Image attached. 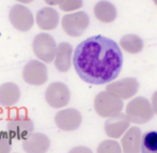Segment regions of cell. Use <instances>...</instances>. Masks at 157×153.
<instances>
[{
  "label": "cell",
  "instance_id": "obj_1",
  "mask_svg": "<svg viewBox=\"0 0 157 153\" xmlns=\"http://www.w3.org/2000/svg\"><path fill=\"white\" fill-rule=\"evenodd\" d=\"M74 68L83 81L104 85L119 76L123 65V56L119 45L103 35L88 37L75 49Z\"/></svg>",
  "mask_w": 157,
  "mask_h": 153
},
{
  "label": "cell",
  "instance_id": "obj_2",
  "mask_svg": "<svg viewBox=\"0 0 157 153\" xmlns=\"http://www.w3.org/2000/svg\"><path fill=\"white\" fill-rule=\"evenodd\" d=\"M123 103L120 97L111 92H101L95 96L94 108L101 117H110L119 114L122 110Z\"/></svg>",
  "mask_w": 157,
  "mask_h": 153
},
{
  "label": "cell",
  "instance_id": "obj_3",
  "mask_svg": "<svg viewBox=\"0 0 157 153\" xmlns=\"http://www.w3.org/2000/svg\"><path fill=\"white\" fill-rule=\"evenodd\" d=\"M57 45L54 37L47 33H40L34 37L32 49L34 55L41 61L50 63L57 54Z\"/></svg>",
  "mask_w": 157,
  "mask_h": 153
},
{
  "label": "cell",
  "instance_id": "obj_4",
  "mask_svg": "<svg viewBox=\"0 0 157 153\" xmlns=\"http://www.w3.org/2000/svg\"><path fill=\"white\" fill-rule=\"evenodd\" d=\"M126 115L134 123H145L151 120L153 110L149 101L144 97H136L126 107Z\"/></svg>",
  "mask_w": 157,
  "mask_h": 153
},
{
  "label": "cell",
  "instance_id": "obj_5",
  "mask_svg": "<svg viewBox=\"0 0 157 153\" xmlns=\"http://www.w3.org/2000/svg\"><path fill=\"white\" fill-rule=\"evenodd\" d=\"M89 26V17L85 12H76L64 15L62 18V29L70 37H79Z\"/></svg>",
  "mask_w": 157,
  "mask_h": 153
},
{
  "label": "cell",
  "instance_id": "obj_6",
  "mask_svg": "<svg viewBox=\"0 0 157 153\" xmlns=\"http://www.w3.org/2000/svg\"><path fill=\"white\" fill-rule=\"evenodd\" d=\"M71 93L67 86L63 83H52L45 91V100L52 108H61L68 104Z\"/></svg>",
  "mask_w": 157,
  "mask_h": 153
},
{
  "label": "cell",
  "instance_id": "obj_7",
  "mask_svg": "<svg viewBox=\"0 0 157 153\" xmlns=\"http://www.w3.org/2000/svg\"><path fill=\"white\" fill-rule=\"evenodd\" d=\"M23 78L29 85L42 86L47 81V68L44 63L37 60H31L23 70Z\"/></svg>",
  "mask_w": 157,
  "mask_h": 153
},
{
  "label": "cell",
  "instance_id": "obj_8",
  "mask_svg": "<svg viewBox=\"0 0 157 153\" xmlns=\"http://www.w3.org/2000/svg\"><path fill=\"white\" fill-rule=\"evenodd\" d=\"M33 122L25 115H17L10 119L6 124V130L12 138L24 140L33 132Z\"/></svg>",
  "mask_w": 157,
  "mask_h": 153
},
{
  "label": "cell",
  "instance_id": "obj_9",
  "mask_svg": "<svg viewBox=\"0 0 157 153\" xmlns=\"http://www.w3.org/2000/svg\"><path fill=\"white\" fill-rule=\"evenodd\" d=\"M9 19H10L13 27L18 31H21V32L29 31L32 28L33 23H34V19H33L32 13L30 12V10L21 4H16L11 9Z\"/></svg>",
  "mask_w": 157,
  "mask_h": 153
},
{
  "label": "cell",
  "instance_id": "obj_10",
  "mask_svg": "<svg viewBox=\"0 0 157 153\" xmlns=\"http://www.w3.org/2000/svg\"><path fill=\"white\" fill-rule=\"evenodd\" d=\"M55 122L60 130L64 132H72L79 128L81 123V115L78 110L67 108L56 114Z\"/></svg>",
  "mask_w": 157,
  "mask_h": 153
},
{
  "label": "cell",
  "instance_id": "obj_11",
  "mask_svg": "<svg viewBox=\"0 0 157 153\" xmlns=\"http://www.w3.org/2000/svg\"><path fill=\"white\" fill-rule=\"evenodd\" d=\"M50 141L46 135L31 133L23 140V150L28 153H43L49 149Z\"/></svg>",
  "mask_w": 157,
  "mask_h": 153
},
{
  "label": "cell",
  "instance_id": "obj_12",
  "mask_svg": "<svg viewBox=\"0 0 157 153\" xmlns=\"http://www.w3.org/2000/svg\"><path fill=\"white\" fill-rule=\"evenodd\" d=\"M138 89V83L134 78H125L121 81L112 83L107 86V91L121 97V99H129L135 94Z\"/></svg>",
  "mask_w": 157,
  "mask_h": 153
},
{
  "label": "cell",
  "instance_id": "obj_13",
  "mask_svg": "<svg viewBox=\"0 0 157 153\" xmlns=\"http://www.w3.org/2000/svg\"><path fill=\"white\" fill-rule=\"evenodd\" d=\"M129 125V119L127 116L117 114L112 116L107 122L105 123L106 134L112 138H118L126 131V128Z\"/></svg>",
  "mask_w": 157,
  "mask_h": 153
},
{
  "label": "cell",
  "instance_id": "obj_14",
  "mask_svg": "<svg viewBox=\"0 0 157 153\" xmlns=\"http://www.w3.org/2000/svg\"><path fill=\"white\" fill-rule=\"evenodd\" d=\"M36 24L42 30H54L59 24V14L52 8H43L36 14Z\"/></svg>",
  "mask_w": 157,
  "mask_h": 153
},
{
  "label": "cell",
  "instance_id": "obj_15",
  "mask_svg": "<svg viewBox=\"0 0 157 153\" xmlns=\"http://www.w3.org/2000/svg\"><path fill=\"white\" fill-rule=\"evenodd\" d=\"M21 91L17 85L13 83H6L0 86V105L11 107L18 102Z\"/></svg>",
  "mask_w": 157,
  "mask_h": 153
},
{
  "label": "cell",
  "instance_id": "obj_16",
  "mask_svg": "<svg viewBox=\"0 0 157 153\" xmlns=\"http://www.w3.org/2000/svg\"><path fill=\"white\" fill-rule=\"evenodd\" d=\"M72 58V46L68 43H61L57 48V54L55 57V66L61 73H65L71 68Z\"/></svg>",
  "mask_w": 157,
  "mask_h": 153
},
{
  "label": "cell",
  "instance_id": "obj_17",
  "mask_svg": "<svg viewBox=\"0 0 157 153\" xmlns=\"http://www.w3.org/2000/svg\"><path fill=\"white\" fill-rule=\"evenodd\" d=\"M94 15L101 23H111L117 16L116 8L107 1H99L94 6Z\"/></svg>",
  "mask_w": 157,
  "mask_h": 153
},
{
  "label": "cell",
  "instance_id": "obj_18",
  "mask_svg": "<svg viewBox=\"0 0 157 153\" xmlns=\"http://www.w3.org/2000/svg\"><path fill=\"white\" fill-rule=\"evenodd\" d=\"M122 148L125 152H138L140 149V131L132 128L122 138Z\"/></svg>",
  "mask_w": 157,
  "mask_h": 153
},
{
  "label": "cell",
  "instance_id": "obj_19",
  "mask_svg": "<svg viewBox=\"0 0 157 153\" xmlns=\"http://www.w3.org/2000/svg\"><path fill=\"white\" fill-rule=\"evenodd\" d=\"M120 44L125 52L132 53V54H138L143 48L142 40L134 34H128L123 37L120 41Z\"/></svg>",
  "mask_w": 157,
  "mask_h": 153
},
{
  "label": "cell",
  "instance_id": "obj_20",
  "mask_svg": "<svg viewBox=\"0 0 157 153\" xmlns=\"http://www.w3.org/2000/svg\"><path fill=\"white\" fill-rule=\"evenodd\" d=\"M141 149L144 153H157V132L152 131L143 135Z\"/></svg>",
  "mask_w": 157,
  "mask_h": 153
},
{
  "label": "cell",
  "instance_id": "obj_21",
  "mask_svg": "<svg viewBox=\"0 0 157 153\" xmlns=\"http://www.w3.org/2000/svg\"><path fill=\"white\" fill-rule=\"evenodd\" d=\"M60 9L65 12L78 10L82 6V0H63L60 4Z\"/></svg>",
  "mask_w": 157,
  "mask_h": 153
},
{
  "label": "cell",
  "instance_id": "obj_22",
  "mask_svg": "<svg viewBox=\"0 0 157 153\" xmlns=\"http://www.w3.org/2000/svg\"><path fill=\"white\" fill-rule=\"evenodd\" d=\"M12 137L9 133H0V153H9L12 148Z\"/></svg>",
  "mask_w": 157,
  "mask_h": 153
},
{
  "label": "cell",
  "instance_id": "obj_23",
  "mask_svg": "<svg viewBox=\"0 0 157 153\" xmlns=\"http://www.w3.org/2000/svg\"><path fill=\"white\" fill-rule=\"evenodd\" d=\"M98 152H119L120 147L119 145L113 140H106L101 143L98 147Z\"/></svg>",
  "mask_w": 157,
  "mask_h": 153
},
{
  "label": "cell",
  "instance_id": "obj_24",
  "mask_svg": "<svg viewBox=\"0 0 157 153\" xmlns=\"http://www.w3.org/2000/svg\"><path fill=\"white\" fill-rule=\"evenodd\" d=\"M152 106H153V109L155 112V114L157 115V92L154 93L153 97H152Z\"/></svg>",
  "mask_w": 157,
  "mask_h": 153
},
{
  "label": "cell",
  "instance_id": "obj_25",
  "mask_svg": "<svg viewBox=\"0 0 157 153\" xmlns=\"http://www.w3.org/2000/svg\"><path fill=\"white\" fill-rule=\"evenodd\" d=\"M44 1H45L47 4H49V6H58V4H60L63 0H44Z\"/></svg>",
  "mask_w": 157,
  "mask_h": 153
},
{
  "label": "cell",
  "instance_id": "obj_26",
  "mask_svg": "<svg viewBox=\"0 0 157 153\" xmlns=\"http://www.w3.org/2000/svg\"><path fill=\"white\" fill-rule=\"evenodd\" d=\"M18 2H21V3H30V2H32L33 0H17Z\"/></svg>",
  "mask_w": 157,
  "mask_h": 153
},
{
  "label": "cell",
  "instance_id": "obj_27",
  "mask_svg": "<svg viewBox=\"0 0 157 153\" xmlns=\"http://www.w3.org/2000/svg\"><path fill=\"white\" fill-rule=\"evenodd\" d=\"M1 114H2V112H1V109H0V119H1Z\"/></svg>",
  "mask_w": 157,
  "mask_h": 153
},
{
  "label": "cell",
  "instance_id": "obj_28",
  "mask_svg": "<svg viewBox=\"0 0 157 153\" xmlns=\"http://www.w3.org/2000/svg\"><path fill=\"white\" fill-rule=\"evenodd\" d=\"M154 2H155V4L157 6V0H154Z\"/></svg>",
  "mask_w": 157,
  "mask_h": 153
}]
</instances>
